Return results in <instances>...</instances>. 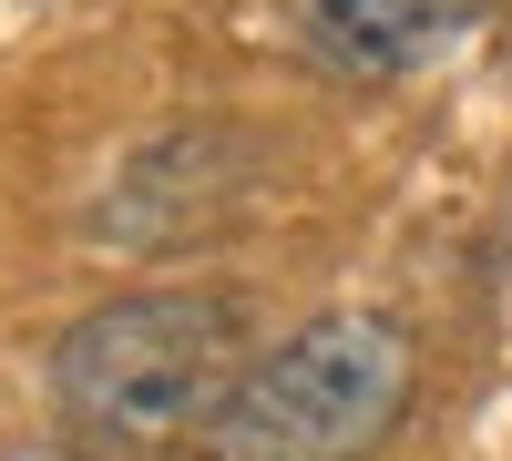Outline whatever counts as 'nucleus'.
<instances>
[{"label": "nucleus", "mask_w": 512, "mask_h": 461, "mask_svg": "<svg viewBox=\"0 0 512 461\" xmlns=\"http://www.w3.org/2000/svg\"><path fill=\"white\" fill-rule=\"evenodd\" d=\"M246 318L216 287H134L62 328L52 400L93 451H175L226 421L246 380Z\"/></svg>", "instance_id": "1"}, {"label": "nucleus", "mask_w": 512, "mask_h": 461, "mask_svg": "<svg viewBox=\"0 0 512 461\" xmlns=\"http://www.w3.org/2000/svg\"><path fill=\"white\" fill-rule=\"evenodd\" d=\"M410 390H420V349L400 318L318 308L267 359H246L216 421V451L226 461H369L410 421Z\"/></svg>", "instance_id": "2"}, {"label": "nucleus", "mask_w": 512, "mask_h": 461, "mask_svg": "<svg viewBox=\"0 0 512 461\" xmlns=\"http://www.w3.org/2000/svg\"><path fill=\"white\" fill-rule=\"evenodd\" d=\"M256 175H267V154H256L246 134H226V123L164 134V144H144V154L113 175V195L93 205V236L144 246V257H164V246H195V236H216L236 205L256 195Z\"/></svg>", "instance_id": "3"}, {"label": "nucleus", "mask_w": 512, "mask_h": 461, "mask_svg": "<svg viewBox=\"0 0 512 461\" xmlns=\"http://www.w3.org/2000/svg\"><path fill=\"white\" fill-rule=\"evenodd\" d=\"M492 0H308V52L349 82H400L441 62Z\"/></svg>", "instance_id": "4"}]
</instances>
